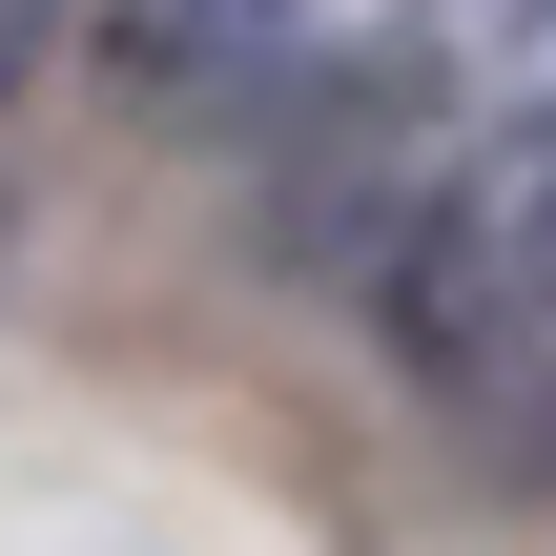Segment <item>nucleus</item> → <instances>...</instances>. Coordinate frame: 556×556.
<instances>
[{
	"label": "nucleus",
	"instance_id": "f257e3e1",
	"mask_svg": "<svg viewBox=\"0 0 556 556\" xmlns=\"http://www.w3.org/2000/svg\"><path fill=\"white\" fill-rule=\"evenodd\" d=\"M392 309H413V371H433V392H475V413L556 392V103H516V124L413 206Z\"/></svg>",
	"mask_w": 556,
	"mask_h": 556
},
{
	"label": "nucleus",
	"instance_id": "f03ea898",
	"mask_svg": "<svg viewBox=\"0 0 556 556\" xmlns=\"http://www.w3.org/2000/svg\"><path fill=\"white\" fill-rule=\"evenodd\" d=\"M103 83L124 103H268V83H309V0H103Z\"/></svg>",
	"mask_w": 556,
	"mask_h": 556
},
{
	"label": "nucleus",
	"instance_id": "7ed1b4c3",
	"mask_svg": "<svg viewBox=\"0 0 556 556\" xmlns=\"http://www.w3.org/2000/svg\"><path fill=\"white\" fill-rule=\"evenodd\" d=\"M433 62H475V83H536V103H556V0H433Z\"/></svg>",
	"mask_w": 556,
	"mask_h": 556
},
{
	"label": "nucleus",
	"instance_id": "20e7f679",
	"mask_svg": "<svg viewBox=\"0 0 556 556\" xmlns=\"http://www.w3.org/2000/svg\"><path fill=\"white\" fill-rule=\"evenodd\" d=\"M0 41H21V0H0Z\"/></svg>",
	"mask_w": 556,
	"mask_h": 556
}]
</instances>
